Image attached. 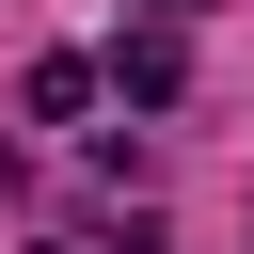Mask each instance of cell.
I'll list each match as a JSON object with an SVG mask.
<instances>
[{"label": "cell", "instance_id": "cell-1", "mask_svg": "<svg viewBox=\"0 0 254 254\" xmlns=\"http://www.w3.org/2000/svg\"><path fill=\"white\" fill-rule=\"evenodd\" d=\"M95 79H111V95H143V111H159V95H175V79H190V48H175V32H111V64H95Z\"/></svg>", "mask_w": 254, "mask_h": 254}, {"label": "cell", "instance_id": "cell-2", "mask_svg": "<svg viewBox=\"0 0 254 254\" xmlns=\"http://www.w3.org/2000/svg\"><path fill=\"white\" fill-rule=\"evenodd\" d=\"M32 111H48V127H79V111H95V64H64V48H48V64H32Z\"/></svg>", "mask_w": 254, "mask_h": 254}]
</instances>
